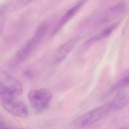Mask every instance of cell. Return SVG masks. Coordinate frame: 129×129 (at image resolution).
I'll return each instance as SVG.
<instances>
[{
    "label": "cell",
    "mask_w": 129,
    "mask_h": 129,
    "mask_svg": "<svg viewBox=\"0 0 129 129\" xmlns=\"http://www.w3.org/2000/svg\"><path fill=\"white\" fill-rule=\"evenodd\" d=\"M29 101L37 111L45 110L49 106L52 97L51 92L46 88L33 89L28 94Z\"/></svg>",
    "instance_id": "obj_4"
},
{
    "label": "cell",
    "mask_w": 129,
    "mask_h": 129,
    "mask_svg": "<svg viewBox=\"0 0 129 129\" xmlns=\"http://www.w3.org/2000/svg\"><path fill=\"white\" fill-rule=\"evenodd\" d=\"M77 41L78 40L76 38L71 39L57 48L53 55V62L58 64L62 62L73 49L77 43Z\"/></svg>",
    "instance_id": "obj_6"
},
{
    "label": "cell",
    "mask_w": 129,
    "mask_h": 129,
    "mask_svg": "<svg viewBox=\"0 0 129 129\" xmlns=\"http://www.w3.org/2000/svg\"><path fill=\"white\" fill-rule=\"evenodd\" d=\"M120 129H127V128L125 127H122V128H120Z\"/></svg>",
    "instance_id": "obj_14"
},
{
    "label": "cell",
    "mask_w": 129,
    "mask_h": 129,
    "mask_svg": "<svg viewBox=\"0 0 129 129\" xmlns=\"http://www.w3.org/2000/svg\"><path fill=\"white\" fill-rule=\"evenodd\" d=\"M116 26L117 24H115L110 27L106 28L105 29H104L101 31L98 32L97 34L88 39L86 41V44L90 45L96 42L104 39L111 34V33L116 28Z\"/></svg>",
    "instance_id": "obj_9"
},
{
    "label": "cell",
    "mask_w": 129,
    "mask_h": 129,
    "mask_svg": "<svg viewBox=\"0 0 129 129\" xmlns=\"http://www.w3.org/2000/svg\"><path fill=\"white\" fill-rule=\"evenodd\" d=\"M23 92V86L17 79L0 69V98L18 97Z\"/></svg>",
    "instance_id": "obj_3"
},
{
    "label": "cell",
    "mask_w": 129,
    "mask_h": 129,
    "mask_svg": "<svg viewBox=\"0 0 129 129\" xmlns=\"http://www.w3.org/2000/svg\"><path fill=\"white\" fill-rule=\"evenodd\" d=\"M34 0H10L6 3L8 11H13L20 9Z\"/></svg>",
    "instance_id": "obj_10"
},
{
    "label": "cell",
    "mask_w": 129,
    "mask_h": 129,
    "mask_svg": "<svg viewBox=\"0 0 129 129\" xmlns=\"http://www.w3.org/2000/svg\"><path fill=\"white\" fill-rule=\"evenodd\" d=\"M0 129H25V128H16V127L10 126L0 117Z\"/></svg>",
    "instance_id": "obj_13"
},
{
    "label": "cell",
    "mask_w": 129,
    "mask_h": 129,
    "mask_svg": "<svg viewBox=\"0 0 129 129\" xmlns=\"http://www.w3.org/2000/svg\"><path fill=\"white\" fill-rule=\"evenodd\" d=\"M8 12L9 11L6 4L0 5V35L4 30Z\"/></svg>",
    "instance_id": "obj_12"
},
{
    "label": "cell",
    "mask_w": 129,
    "mask_h": 129,
    "mask_svg": "<svg viewBox=\"0 0 129 129\" xmlns=\"http://www.w3.org/2000/svg\"><path fill=\"white\" fill-rule=\"evenodd\" d=\"M125 8V5L122 3L110 8L103 14L100 23H107L113 21L123 13Z\"/></svg>",
    "instance_id": "obj_8"
},
{
    "label": "cell",
    "mask_w": 129,
    "mask_h": 129,
    "mask_svg": "<svg viewBox=\"0 0 129 129\" xmlns=\"http://www.w3.org/2000/svg\"><path fill=\"white\" fill-rule=\"evenodd\" d=\"M126 105V101L122 96L116 95L109 102L87 112L77 117L73 122L77 128H83L96 123L107 114L121 109Z\"/></svg>",
    "instance_id": "obj_1"
},
{
    "label": "cell",
    "mask_w": 129,
    "mask_h": 129,
    "mask_svg": "<svg viewBox=\"0 0 129 129\" xmlns=\"http://www.w3.org/2000/svg\"><path fill=\"white\" fill-rule=\"evenodd\" d=\"M86 1L87 0H81L75 5L72 7L71 9H70L64 14V15L59 20V22L55 26L53 30L52 31L51 33V37L55 35L66 25V24L68 22L74 17V16L77 13V12L79 10V9L82 7V6L84 5V3H85Z\"/></svg>",
    "instance_id": "obj_7"
},
{
    "label": "cell",
    "mask_w": 129,
    "mask_h": 129,
    "mask_svg": "<svg viewBox=\"0 0 129 129\" xmlns=\"http://www.w3.org/2000/svg\"><path fill=\"white\" fill-rule=\"evenodd\" d=\"M128 84V76H126V77H124L120 80H119L116 84H115L108 91L106 94L105 95V96H108L110 95V94L118 90H119L122 88H124L127 86Z\"/></svg>",
    "instance_id": "obj_11"
},
{
    "label": "cell",
    "mask_w": 129,
    "mask_h": 129,
    "mask_svg": "<svg viewBox=\"0 0 129 129\" xmlns=\"http://www.w3.org/2000/svg\"><path fill=\"white\" fill-rule=\"evenodd\" d=\"M0 102L8 112L13 115L25 118L28 115V110L26 105L14 96L0 98Z\"/></svg>",
    "instance_id": "obj_5"
},
{
    "label": "cell",
    "mask_w": 129,
    "mask_h": 129,
    "mask_svg": "<svg viewBox=\"0 0 129 129\" xmlns=\"http://www.w3.org/2000/svg\"><path fill=\"white\" fill-rule=\"evenodd\" d=\"M47 29V24L41 23L37 27L34 35L25 42L16 52L10 61L9 64L13 66L26 60L38 45L45 35Z\"/></svg>",
    "instance_id": "obj_2"
}]
</instances>
